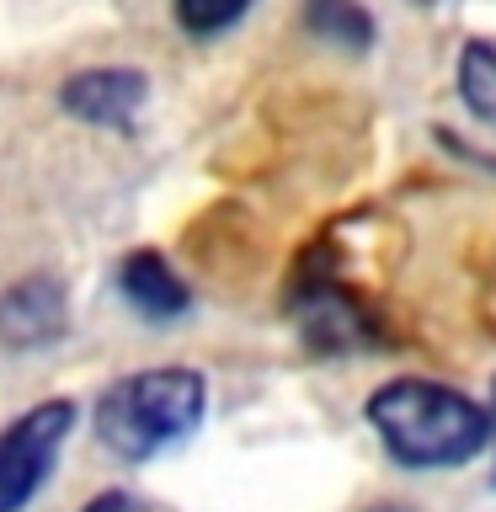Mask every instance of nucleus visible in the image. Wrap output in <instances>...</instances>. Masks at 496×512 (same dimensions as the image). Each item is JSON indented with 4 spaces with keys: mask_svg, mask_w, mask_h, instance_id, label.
<instances>
[{
    "mask_svg": "<svg viewBox=\"0 0 496 512\" xmlns=\"http://www.w3.org/2000/svg\"><path fill=\"white\" fill-rule=\"evenodd\" d=\"M363 422L400 470H459L486 454L496 416L454 384L438 379H390L363 400Z\"/></svg>",
    "mask_w": 496,
    "mask_h": 512,
    "instance_id": "1",
    "label": "nucleus"
},
{
    "mask_svg": "<svg viewBox=\"0 0 496 512\" xmlns=\"http://www.w3.org/2000/svg\"><path fill=\"white\" fill-rule=\"evenodd\" d=\"M203 411H208V379L198 368L160 363L112 379L91 406V427L107 454L144 464L176 443H187L203 427Z\"/></svg>",
    "mask_w": 496,
    "mask_h": 512,
    "instance_id": "2",
    "label": "nucleus"
},
{
    "mask_svg": "<svg viewBox=\"0 0 496 512\" xmlns=\"http://www.w3.org/2000/svg\"><path fill=\"white\" fill-rule=\"evenodd\" d=\"M75 432V400H38L0 432V512H27Z\"/></svg>",
    "mask_w": 496,
    "mask_h": 512,
    "instance_id": "3",
    "label": "nucleus"
},
{
    "mask_svg": "<svg viewBox=\"0 0 496 512\" xmlns=\"http://www.w3.org/2000/svg\"><path fill=\"white\" fill-rule=\"evenodd\" d=\"M288 320L304 336V347L320 352V358H347V352L379 347V320L368 315V304L331 278L299 283L288 294Z\"/></svg>",
    "mask_w": 496,
    "mask_h": 512,
    "instance_id": "4",
    "label": "nucleus"
},
{
    "mask_svg": "<svg viewBox=\"0 0 496 512\" xmlns=\"http://www.w3.org/2000/svg\"><path fill=\"white\" fill-rule=\"evenodd\" d=\"M64 331H70V299H64L59 278L32 272V278L11 283L6 294H0V342L6 347L43 352V347H54Z\"/></svg>",
    "mask_w": 496,
    "mask_h": 512,
    "instance_id": "5",
    "label": "nucleus"
},
{
    "mask_svg": "<svg viewBox=\"0 0 496 512\" xmlns=\"http://www.w3.org/2000/svg\"><path fill=\"white\" fill-rule=\"evenodd\" d=\"M144 96H150V80L139 70H123V64H107V70H80L59 86V107L70 112V118L91 123V128H118L128 134L144 107Z\"/></svg>",
    "mask_w": 496,
    "mask_h": 512,
    "instance_id": "6",
    "label": "nucleus"
},
{
    "mask_svg": "<svg viewBox=\"0 0 496 512\" xmlns=\"http://www.w3.org/2000/svg\"><path fill=\"white\" fill-rule=\"evenodd\" d=\"M118 294L144 320H182L192 310V288L176 278V267L160 251H128L118 267Z\"/></svg>",
    "mask_w": 496,
    "mask_h": 512,
    "instance_id": "7",
    "label": "nucleus"
},
{
    "mask_svg": "<svg viewBox=\"0 0 496 512\" xmlns=\"http://www.w3.org/2000/svg\"><path fill=\"white\" fill-rule=\"evenodd\" d=\"M304 27H310L320 43L347 48V54H368L379 38L374 16H368L358 0H304Z\"/></svg>",
    "mask_w": 496,
    "mask_h": 512,
    "instance_id": "8",
    "label": "nucleus"
},
{
    "mask_svg": "<svg viewBox=\"0 0 496 512\" xmlns=\"http://www.w3.org/2000/svg\"><path fill=\"white\" fill-rule=\"evenodd\" d=\"M459 102L470 107L475 123L496 128V43H486V38L464 43V54H459Z\"/></svg>",
    "mask_w": 496,
    "mask_h": 512,
    "instance_id": "9",
    "label": "nucleus"
},
{
    "mask_svg": "<svg viewBox=\"0 0 496 512\" xmlns=\"http://www.w3.org/2000/svg\"><path fill=\"white\" fill-rule=\"evenodd\" d=\"M171 11L187 38H219V32H230L251 11V0H176Z\"/></svg>",
    "mask_w": 496,
    "mask_h": 512,
    "instance_id": "10",
    "label": "nucleus"
},
{
    "mask_svg": "<svg viewBox=\"0 0 496 512\" xmlns=\"http://www.w3.org/2000/svg\"><path fill=\"white\" fill-rule=\"evenodd\" d=\"M80 512H155L150 502H139L134 491H96Z\"/></svg>",
    "mask_w": 496,
    "mask_h": 512,
    "instance_id": "11",
    "label": "nucleus"
},
{
    "mask_svg": "<svg viewBox=\"0 0 496 512\" xmlns=\"http://www.w3.org/2000/svg\"><path fill=\"white\" fill-rule=\"evenodd\" d=\"M411 6H422V11H432V6H448V0H411Z\"/></svg>",
    "mask_w": 496,
    "mask_h": 512,
    "instance_id": "12",
    "label": "nucleus"
},
{
    "mask_svg": "<svg viewBox=\"0 0 496 512\" xmlns=\"http://www.w3.org/2000/svg\"><path fill=\"white\" fill-rule=\"evenodd\" d=\"M491 416H496V384H491Z\"/></svg>",
    "mask_w": 496,
    "mask_h": 512,
    "instance_id": "13",
    "label": "nucleus"
},
{
    "mask_svg": "<svg viewBox=\"0 0 496 512\" xmlns=\"http://www.w3.org/2000/svg\"><path fill=\"white\" fill-rule=\"evenodd\" d=\"M379 512H406V507H379Z\"/></svg>",
    "mask_w": 496,
    "mask_h": 512,
    "instance_id": "14",
    "label": "nucleus"
}]
</instances>
